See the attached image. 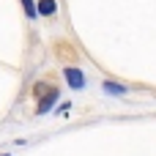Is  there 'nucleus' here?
I'll list each match as a JSON object with an SVG mask.
<instances>
[{
  "mask_svg": "<svg viewBox=\"0 0 156 156\" xmlns=\"http://www.w3.org/2000/svg\"><path fill=\"white\" fill-rule=\"evenodd\" d=\"M63 77H66V82H69V88H74V90L85 88V74H82L80 69L69 66V69H63Z\"/></svg>",
  "mask_w": 156,
  "mask_h": 156,
  "instance_id": "nucleus-1",
  "label": "nucleus"
},
{
  "mask_svg": "<svg viewBox=\"0 0 156 156\" xmlns=\"http://www.w3.org/2000/svg\"><path fill=\"white\" fill-rule=\"evenodd\" d=\"M3 156H8V154H3Z\"/></svg>",
  "mask_w": 156,
  "mask_h": 156,
  "instance_id": "nucleus-6",
  "label": "nucleus"
},
{
  "mask_svg": "<svg viewBox=\"0 0 156 156\" xmlns=\"http://www.w3.org/2000/svg\"><path fill=\"white\" fill-rule=\"evenodd\" d=\"M58 96H60V93H58V88H49V90H47V93L38 99V107H36V112H38V115L49 112V110H52V104L58 101Z\"/></svg>",
  "mask_w": 156,
  "mask_h": 156,
  "instance_id": "nucleus-2",
  "label": "nucleus"
},
{
  "mask_svg": "<svg viewBox=\"0 0 156 156\" xmlns=\"http://www.w3.org/2000/svg\"><path fill=\"white\" fill-rule=\"evenodd\" d=\"M101 88H104V93H115V96L126 93V85H118V82H110V80H107V82H104Z\"/></svg>",
  "mask_w": 156,
  "mask_h": 156,
  "instance_id": "nucleus-4",
  "label": "nucleus"
},
{
  "mask_svg": "<svg viewBox=\"0 0 156 156\" xmlns=\"http://www.w3.org/2000/svg\"><path fill=\"white\" fill-rule=\"evenodd\" d=\"M36 11H38L41 16H52V14L58 11V3H55V0H38V3H36Z\"/></svg>",
  "mask_w": 156,
  "mask_h": 156,
  "instance_id": "nucleus-3",
  "label": "nucleus"
},
{
  "mask_svg": "<svg viewBox=\"0 0 156 156\" xmlns=\"http://www.w3.org/2000/svg\"><path fill=\"white\" fill-rule=\"evenodd\" d=\"M19 5H22V11H25V16L27 19H36V5H33V0H19Z\"/></svg>",
  "mask_w": 156,
  "mask_h": 156,
  "instance_id": "nucleus-5",
  "label": "nucleus"
}]
</instances>
